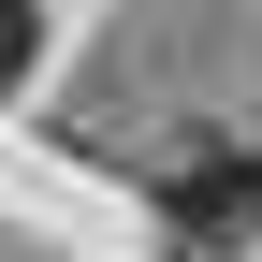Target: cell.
<instances>
[{"label": "cell", "mask_w": 262, "mask_h": 262, "mask_svg": "<svg viewBox=\"0 0 262 262\" xmlns=\"http://www.w3.org/2000/svg\"><path fill=\"white\" fill-rule=\"evenodd\" d=\"M160 233H175L189 262H233L248 233H262V160H175V175H160Z\"/></svg>", "instance_id": "1"}, {"label": "cell", "mask_w": 262, "mask_h": 262, "mask_svg": "<svg viewBox=\"0 0 262 262\" xmlns=\"http://www.w3.org/2000/svg\"><path fill=\"white\" fill-rule=\"evenodd\" d=\"M29 73V0H0V88Z\"/></svg>", "instance_id": "2"}]
</instances>
